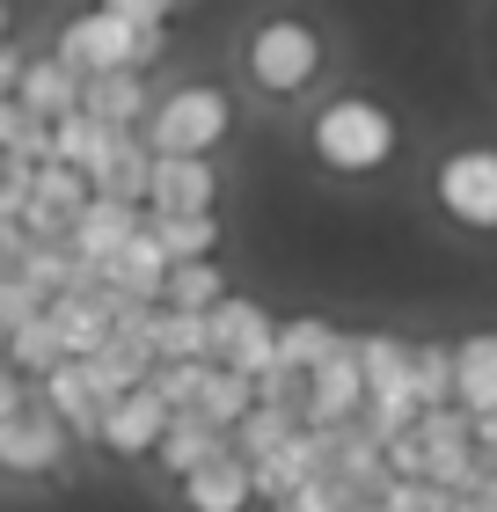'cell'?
<instances>
[{
  "instance_id": "6da1fadb",
  "label": "cell",
  "mask_w": 497,
  "mask_h": 512,
  "mask_svg": "<svg viewBox=\"0 0 497 512\" xmlns=\"http://www.w3.org/2000/svg\"><path fill=\"white\" fill-rule=\"evenodd\" d=\"M300 139H307V161H315L322 176L373 183V176H388L395 154H402V118L381 96H366V88H337V96H322L307 110Z\"/></svg>"
},
{
  "instance_id": "7a4b0ae2",
  "label": "cell",
  "mask_w": 497,
  "mask_h": 512,
  "mask_svg": "<svg viewBox=\"0 0 497 512\" xmlns=\"http://www.w3.org/2000/svg\"><path fill=\"white\" fill-rule=\"evenodd\" d=\"M234 66H242V81L264 103H300L307 88H322V74H329V37H322L315 15L278 8V15L249 22V37L234 44Z\"/></svg>"
},
{
  "instance_id": "3957f363",
  "label": "cell",
  "mask_w": 497,
  "mask_h": 512,
  "mask_svg": "<svg viewBox=\"0 0 497 512\" xmlns=\"http://www.w3.org/2000/svg\"><path fill=\"white\" fill-rule=\"evenodd\" d=\"M161 52H169V22H132V15H117V8H81V15H66L59 30H52V59H66L74 74H117V66H132V74H154Z\"/></svg>"
},
{
  "instance_id": "277c9868",
  "label": "cell",
  "mask_w": 497,
  "mask_h": 512,
  "mask_svg": "<svg viewBox=\"0 0 497 512\" xmlns=\"http://www.w3.org/2000/svg\"><path fill=\"white\" fill-rule=\"evenodd\" d=\"M227 132H234V88L205 81V74L161 88L147 103V118H139V139H147L154 154H220Z\"/></svg>"
},
{
  "instance_id": "5b68a950",
  "label": "cell",
  "mask_w": 497,
  "mask_h": 512,
  "mask_svg": "<svg viewBox=\"0 0 497 512\" xmlns=\"http://www.w3.org/2000/svg\"><path fill=\"white\" fill-rule=\"evenodd\" d=\"M432 213L468 242L497 235V139H461L432 161Z\"/></svg>"
},
{
  "instance_id": "8992f818",
  "label": "cell",
  "mask_w": 497,
  "mask_h": 512,
  "mask_svg": "<svg viewBox=\"0 0 497 512\" xmlns=\"http://www.w3.org/2000/svg\"><path fill=\"white\" fill-rule=\"evenodd\" d=\"M66 454H74V439L37 395H22L0 417V476L8 483H52V476H66Z\"/></svg>"
},
{
  "instance_id": "52a82bcc",
  "label": "cell",
  "mask_w": 497,
  "mask_h": 512,
  "mask_svg": "<svg viewBox=\"0 0 497 512\" xmlns=\"http://www.w3.org/2000/svg\"><path fill=\"white\" fill-rule=\"evenodd\" d=\"M271 330H278V315L264 308V300L234 293V286L205 308V344H212V359H220V366H242V374H264V366H271Z\"/></svg>"
},
{
  "instance_id": "ba28073f",
  "label": "cell",
  "mask_w": 497,
  "mask_h": 512,
  "mask_svg": "<svg viewBox=\"0 0 497 512\" xmlns=\"http://www.w3.org/2000/svg\"><path fill=\"white\" fill-rule=\"evenodd\" d=\"M366 403V381H359V337H337L329 352L307 366V403H300V425H351Z\"/></svg>"
},
{
  "instance_id": "9c48e42d",
  "label": "cell",
  "mask_w": 497,
  "mask_h": 512,
  "mask_svg": "<svg viewBox=\"0 0 497 512\" xmlns=\"http://www.w3.org/2000/svg\"><path fill=\"white\" fill-rule=\"evenodd\" d=\"M161 425H169V403L154 395V381H132V388H117L110 403H103L96 447H103L110 461H147L154 439H161Z\"/></svg>"
},
{
  "instance_id": "30bf717a",
  "label": "cell",
  "mask_w": 497,
  "mask_h": 512,
  "mask_svg": "<svg viewBox=\"0 0 497 512\" xmlns=\"http://www.w3.org/2000/svg\"><path fill=\"white\" fill-rule=\"evenodd\" d=\"M30 395H37V403L66 425V439H74V447H96V425H103V388L88 381V366H81L74 352H66V359L52 366V374H37V381H30Z\"/></svg>"
},
{
  "instance_id": "8fae6325",
  "label": "cell",
  "mask_w": 497,
  "mask_h": 512,
  "mask_svg": "<svg viewBox=\"0 0 497 512\" xmlns=\"http://www.w3.org/2000/svg\"><path fill=\"white\" fill-rule=\"evenodd\" d=\"M147 220V205H132V198H103V191H88V205L74 220H66V256H74V264H88V271H103V256H117L125 249V235L132 227Z\"/></svg>"
},
{
  "instance_id": "7c38bea8",
  "label": "cell",
  "mask_w": 497,
  "mask_h": 512,
  "mask_svg": "<svg viewBox=\"0 0 497 512\" xmlns=\"http://www.w3.org/2000/svg\"><path fill=\"white\" fill-rule=\"evenodd\" d=\"M147 213H198V205H220V169L212 154H154L147 161Z\"/></svg>"
},
{
  "instance_id": "4fadbf2b",
  "label": "cell",
  "mask_w": 497,
  "mask_h": 512,
  "mask_svg": "<svg viewBox=\"0 0 497 512\" xmlns=\"http://www.w3.org/2000/svg\"><path fill=\"white\" fill-rule=\"evenodd\" d=\"M176 498L183 512H256V483H249V461L234 447H212L198 469L176 476Z\"/></svg>"
},
{
  "instance_id": "5bb4252c",
  "label": "cell",
  "mask_w": 497,
  "mask_h": 512,
  "mask_svg": "<svg viewBox=\"0 0 497 512\" xmlns=\"http://www.w3.org/2000/svg\"><path fill=\"white\" fill-rule=\"evenodd\" d=\"M161 271H169V249L154 242L147 220L125 235V249H117V256H103V286H110L117 300H161Z\"/></svg>"
},
{
  "instance_id": "9a60e30c",
  "label": "cell",
  "mask_w": 497,
  "mask_h": 512,
  "mask_svg": "<svg viewBox=\"0 0 497 512\" xmlns=\"http://www.w3.org/2000/svg\"><path fill=\"white\" fill-rule=\"evenodd\" d=\"M15 103L30 110V118L59 125L66 110H81V74H74V66H66V59L37 52V59H22V74H15Z\"/></svg>"
},
{
  "instance_id": "2e32d148",
  "label": "cell",
  "mask_w": 497,
  "mask_h": 512,
  "mask_svg": "<svg viewBox=\"0 0 497 512\" xmlns=\"http://www.w3.org/2000/svg\"><path fill=\"white\" fill-rule=\"evenodd\" d=\"M212 447H227V432L212 425L205 410H191V403H183V410H169V425H161V439H154V454H147V461H154V469L176 483L183 469H198V461H205Z\"/></svg>"
},
{
  "instance_id": "e0dca14e",
  "label": "cell",
  "mask_w": 497,
  "mask_h": 512,
  "mask_svg": "<svg viewBox=\"0 0 497 512\" xmlns=\"http://www.w3.org/2000/svg\"><path fill=\"white\" fill-rule=\"evenodd\" d=\"M147 103H154V88H147V74H132V66L81 81V110H88V118H103V125H117V132H139Z\"/></svg>"
},
{
  "instance_id": "ac0fdd59",
  "label": "cell",
  "mask_w": 497,
  "mask_h": 512,
  "mask_svg": "<svg viewBox=\"0 0 497 512\" xmlns=\"http://www.w3.org/2000/svg\"><path fill=\"white\" fill-rule=\"evenodd\" d=\"M454 403L461 410H490L497 403V330L454 337Z\"/></svg>"
},
{
  "instance_id": "d6986e66",
  "label": "cell",
  "mask_w": 497,
  "mask_h": 512,
  "mask_svg": "<svg viewBox=\"0 0 497 512\" xmlns=\"http://www.w3.org/2000/svg\"><path fill=\"white\" fill-rule=\"evenodd\" d=\"M147 161H154V147L139 132H117L110 139V154L96 161V169H88V191H103V198H147Z\"/></svg>"
},
{
  "instance_id": "ffe728a7",
  "label": "cell",
  "mask_w": 497,
  "mask_h": 512,
  "mask_svg": "<svg viewBox=\"0 0 497 512\" xmlns=\"http://www.w3.org/2000/svg\"><path fill=\"white\" fill-rule=\"evenodd\" d=\"M147 227H154V242L169 249V264L176 256H220V242H227L220 205H198V213H147Z\"/></svg>"
},
{
  "instance_id": "44dd1931",
  "label": "cell",
  "mask_w": 497,
  "mask_h": 512,
  "mask_svg": "<svg viewBox=\"0 0 497 512\" xmlns=\"http://www.w3.org/2000/svg\"><path fill=\"white\" fill-rule=\"evenodd\" d=\"M0 359H8L15 366V374L22 381H37V374H52V366L66 359V344H59V330H52V315H30V322H15V330L8 337H0Z\"/></svg>"
},
{
  "instance_id": "7402d4cb",
  "label": "cell",
  "mask_w": 497,
  "mask_h": 512,
  "mask_svg": "<svg viewBox=\"0 0 497 512\" xmlns=\"http://www.w3.org/2000/svg\"><path fill=\"white\" fill-rule=\"evenodd\" d=\"M293 432H300V417L256 395V403H249V410H242V417H234V425H227V447L242 454V461H264V454L278 447V439H293Z\"/></svg>"
},
{
  "instance_id": "603a6c76",
  "label": "cell",
  "mask_w": 497,
  "mask_h": 512,
  "mask_svg": "<svg viewBox=\"0 0 497 512\" xmlns=\"http://www.w3.org/2000/svg\"><path fill=\"white\" fill-rule=\"evenodd\" d=\"M337 337H344V330H337L329 315H278V330H271V359H278V366H300V374H307V366H315Z\"/></svg>"
},
{
  "instance_id": "cb8c5ba5",
  "label": "cell",
  "mask_w": 497,
  "mask_h": 512,
  "mask_svg": "<svg viewBox=\"0 0 497 512\" xmlns=\"http://www.w3.org/2000/svg\"><path fill=\"white\" fill-rule=\"evenodd\" d=\"M249 403H256V374H242V366H220V359L205 366V381H198V395H191V410H205L220 432H227Z\"/></svg>"
},
{
  "instance_id": "d4e9b609",
  "label": "cell",
  "mask_w": 497,
  "mask_h": 512,
  "mask_svg": "<svg viewBox=\"0 0 497 512\" xmlns=\"http://www.w3.org/2000/svg\"><path fill=\"white\" fill-rule=\"evenodd\" d=\"M220 293H227L220 256H176V264L161 271V300H169V308H212Z\"/></svg>"
},
{
  "instance_id": "484cf974",
  "label": "cell",
  "mask_w": 497,
  "mask_h": 512,
  "mask_svg": "<svg viewBox=\"0 0 497 512\" xmlns=\"http://www.w3.org/2000/svg\"><path fill=\"white\" fill-rule=\"evenodd\" d=\"M154 359H212L205 308H169V300H154Z\"/></svg>"
},
{
  "instance_id": "4316f807",
  "label": "cell",
  "mask_w": 497,
  "mask_h": 512,
  "mask_svg": "<svg viewBox=\"0 0 497 512\" xmlns=\"http://www.w3.org/2000/svg\"><path fill=\"white\" fill-rule=\"evenodd\" d=\"M110 139H117V125L88 118V110H66V118L52 125V154H59V161H74V169L88 176V169H96V161L110 154Z\"/></svg>"
},
{
  "instance_id": "83f0119b",
  "label": "cell",
  "mask_w": 497,
  "mask_h": 512,
  "mask_svg": "<svg viewBox=\"0 0 497 512\" xmlns=\"http://www.w3.org/2000/svg\"><path fill=\"white\" fill-rule=\"evenodd\" d=\"M410 388H417V403H454V344L446 337L410 344Z\"/></svg>"
},
{
  "instance_id": "f1b7e54d",
  "label": "cell",
  "mask_w": 497,
  "mask_h": 512,
  "mask_svg": "<svg viewBox=\"0 0 497 512\" xmlns=\"http://www.w3.org/2000/svg\"><path fill=\"white\" fill-rule=\"evenodd\" d=\"M373 505L381 512H454L461 491H446L439 476H388L381 491H373Z\"/></svg>"
},
{
  "instance_id": "f546056e",
  "label": "cell",
  "mask_w": 497,
  "mask_h": 512,
  "mask_svg": "<svg viewBox=\"0 0 497 512\" xmlns=\"http://www.w3.org/2000/svg\"><path fill=\"white\" fill-rule=\"evenodd\" d=\"M351 498H359L351 483H337L329 469H315V476H300L293 491H278V498H264V505H271V512H344Z\"/></svg>"
},
{
  "instance_id": "4dcf8cb0",
  "label": "cell",
  "mask_w": 497,
  "mask_h": 512,
  "mask_svg": "<svg viewBox=\"0 0 497 512\" xmlns=\"http://www.w3.org/2000/svg\"><path fill=\"white\" fill-rule=\"evenodd\" d=\"M103 8H117V15H132V22H176L191 0H103Z\"/></svg>"
},
{
  "instance_id": "1f68e13d",
  "label": "cell",
  "mask_w": 497,
  "mask_h": 512,
  "mask_svg": "<svg viewBox=\"0 0 497 512\" xmlns=\"http://www.w3.org/2000/svg\"><path fill=\"white\" fill-rule=\"evenodd\" d=\"M468 425H476V454H483V469H497V403H490V410H468Z\"/></svg>"
},
{
  "instance_id": "d6a6232c",
  "label": "cell",
  "mask_w": 497,
  "mask_h": 512,
  "mask_svg": "<svg viewBox=\"0 0 497 512\" xmlns=\"http://www.w3.org/2000/svg\"><path fill=\"white\" fill-rule=\"evenodd\" d=\"M22 44H15V30H0V96H15V74H22Z\"/></svg>"
},
{
  "instance_id": "836d02e7",
  "label": "cell",
  "mask_w": 497,
  "mask_h": 512,
  "mask_svg": "<svg viewBox=\"0 0 497 512\" xmlns=\"http://www.w3.org/2000/svg\"><path fill=\"white\" fill-rule=\"evenodd\" d=\"M22 395H30V381H22V374H15V366H8V359H0V417H8V410L22 403Z\"/></svg>"
},
{
  "instance_id": "e575fe53",
  "label": "cell",
  "mask_w": 497,
  "mask_h": 512,
  "mask_svg": "<svg viewBox=\"0 0 497 512\" xmlns=\"http://www.w3.org/2000/svg\"><path fill=\"white\" fill-rule=\"evenodd\" d=\"M468 512H497V469L476 483V491H468Z\"/></svg>"
},
{
  "instance_id": "d590c367",
  "label": "cell",
  "mask_w": 497,
  "mask_h": 512,
  "mask_svg": "<svg viewBox=\"0 0 497 512\" xmlns=\"http://www.w3.org/2000/svg\"><path fill=\"white\" fill-rule=\"evenodd\" d=\"M15 125H22V103H15V96H0V147L15 139Z\"/></svg>"
},
{
  "instance_id": "8d00e7d4",
  "label": "cell",
  "mask_w": 497,
  "mask_h": 512,
  "mask_svg": "<svg viewBox=\"0 0 497 512\" xmlns=\"http://www.w3.org/2000/svg\"><path fill=\"white\" fill-rule=\"evenodd\" d=\"M0 30H8V0H0Z\"/></svg>"
},
{
  "instance_id": "74e56055",
  "label": "cell",
  "mask_w": 497,
  "mask_h": 512,
  "mask_svg": "<svg viewBox=\"0 0 497 512\" xmlns=\"http://www.w3.org/2000/svg\"><path fill=\"white\" fill-rule=\"evenodd\" d=\"M454 512H468V498H461V505H454Z\"/></svg>"
}]
</instances>
